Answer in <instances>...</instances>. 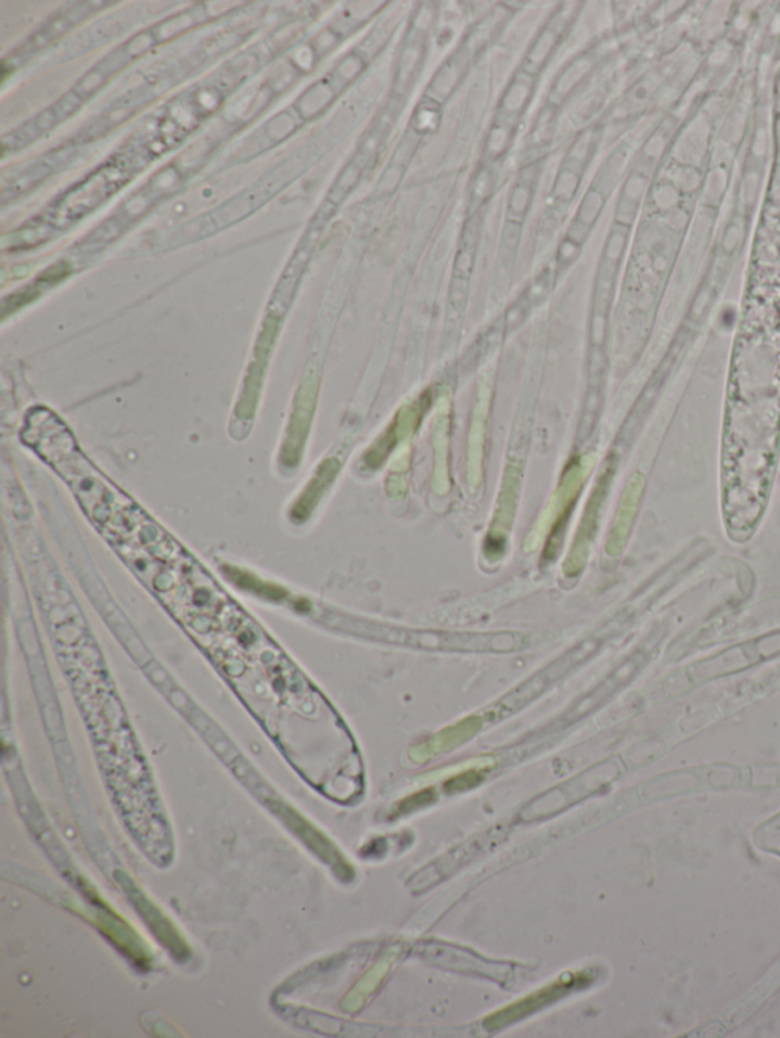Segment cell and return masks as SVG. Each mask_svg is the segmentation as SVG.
I'll use <instances>...</instances> for the list:
<instances>
[{"instance_id": "cell-1", "label": "cell", "mask_w": 780, "mask_h": 1038, "mask_svg": "<svg viewBox=\"0 0 780 1038\" xmlns=\"http://www.w3.org/2000/svg\"><path fill=\"white\" fill-rule=\"evenodd\" d=\"M593 145L594 130H584L581 134L576 136L571 149L561 162L560 171L557 174L555 183H553L552 192H550V209L564 210L574 202L584 172L589 165L591 153H593Z\"/></svg>"}, {"instance_id": "cell-2", "label": "cell", "mask_w": 780, "mask_h": 1038, "mask_svg": "<svg viewBox=\"0 0 780 1038\" xmlns=\"http://www.w3.org/2000/svg\"><path fill=\"white\" fill-rule=\"evenodd\" d=\"M574 18L575 10L567 9V5H565V9H558L542 26L541 31L535 36L530 47L527 48L523 62L520 64V69L538 77L552 55L555 54L557 49L563 43Z\"/></svg>"}, {"instance_id": "cell-3", "label": "cell", "mask_w": 780, "mask_h": 1038, "mask_svg": "<svg viewBox=\"0 0 780 1038\" xmlns=\"http://www.w3.org/2000/svg\"><path fill=\"white\" fill-rule=\"evenodd\" d=\"M593 643H583L578 645V648L572 649L571 652L565 653V655L557 659L555 663L550 664V666L546 667L540 674L535 675V677L530 678L525 684L519 687L517 692L508 697L507 707L517 708L519 704H523V702L527 700H533L537 694L545 692L549 685H552L558 679L563 678L568 670L574 669L579 663H583V661L590 655L591 651H593Z\"/></svg>"}, {"instance_id": "cell-4", "label": "cell", "mask_w": 780, "mask_h": 1038, "mask_svg": "<svg viewBox=\"0 0 780 1038\" xmlns=\"http://www.w3.org/2000/svg\"><path fill=\"white\" fill-rule=\"evenodd\" d=\"M541 168V161L526 165L525 168H522V171L519 172L514 184H512L510 197H508L507 225H504L508 235L507 240L510 236H514L515 240H517L519 230L522 228L530 206H533L535 189H537L538 179H540Z\"/></svg>"}, {"instance_id": "cell-5", "label": "cell", "mask_w": 780, "mask_h": 1038, "mask_svg": "<svg viewBox=\"0 0 780 1038\" xmlns=\"http://www.w3.org/2000/svg\"><path fill=\"white\" fill-rule=\"evenodd\" d=\"M474 55H476V51H474L473 40L463 41L461 47L456 49L453 54L440 64L435 77L432 78L431 85L425 90L424 97L432 98L439 104L447 101L465 78Z\"/></svg>"}, {"instance_id": "cell-6", "label": "cell", "mask_w": 780, "mask_h": 1038, "mask_svg": "<svg viewBox=\"0 0 780 1038\" xmlns=\"http://www.w3.org/2000/svg\"><path fill=\"white\" fill-rule=\"evenodd\" d=\"M425 52H427V33L417 28L407 34L405 44L399 52L397 74L394 79L395 97L402 98L410 92L424 66Z\"/></svg>"}, {"instance_id": "cell-7", "label": "cell", "mask_w": 780, "mask_h": 1038, "mask_svg": "<svg viewBox=\"0 0 780 1038\" xmlns=\"http://www.w3.org/2000/svg\"><path fill=\"white\" fill-rule=\"evenodd\" d=\"M537 79L538 77H535V75L519 67L504 87L499 105H497L496 115L520 124L530 103H533L535 90H537Z\"/></svg>"}, {"instance_id": "cell-8", "label": "cell", "mask_w": 780, "mask_h": 1038, "mask_svg": "<svg viewBox=\"0 0 780 1038\" xmlns=\"http://www.w3.org/2000/svg\"><path fill=\"white\" fill-rule=\"evenodd\" d=\"M593 59L590 55H576L571 63L565 64L558 77L553 79L552 89L548 98L549 111L555 112L572 93L589 77Z\"/></svg>"}, {"instance_id": "cell-9", "label": "cell", "mask_w": 780, "mask_h": 1038, "mask_svg": "<svg viewBox=\"0 0 780 1038\" xmlns=\"http://www.w3.org/2000/svg\"><path fill=\"white\" fill-rule=\"evenodd\" d=\"M517 123H512L510 119L496 115L491 127H489L484 146V164L486 166L497 164L510 153L512 145H514L515 136H517Z\"/></svg>"}, {"instance_id": "cell-10", "label": "cell", "mask_w": 780, "mask_h": 1038, "mask_svg": "<svg viewBox=\"0 0 780 1038\" xmlns=\"http://www.w3.org/2000/svg\"><path fill=\"white\" fill-rule=\"evenodd\" d=\"M478 232H481V217L478 214L470 218L462 233L461 247L455 264V281L469 282L471 270H473L474 258H476Z\"/></svg>"}, {"instance_id": "cell-11", "label": "cell", "mask_w": 780, "mask_h": 1038, "mask_svg": "<svg viewBox=\"0 0 780 1038\" xmlns=\"http://www.w3.org/2000/svg\"><path fill=\"white\" fill-rule=\"evenodd\" d=\"M440 119H443V104L436 103L432 98L424 97L418 107L414 108L409 127L414 134H432L438 130Z\"/></svg>"}, {"instance_id": "cell-12", "label": "cell", "mask_w": 780, "mask_h": 1038, "mask_svg": "<svg viewBox=\"0 0 780 1038\" xmlns=\"http://www.w3.org/2000/svg\"><path fill=\"white\" fill-rule=\"evenodd\" d=\"M581 251V245L572 243L567 238L561 243L560 251H558V264H568L572 262Z\"/></svg>"}]
</instances>
